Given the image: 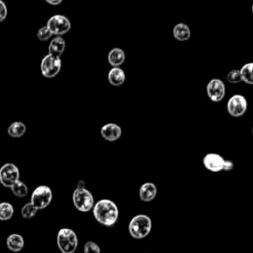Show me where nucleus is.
<instances>
[{
    "mask_svg": "<svg viewBox=\"0 0 253 253\" xmlns=\"http://www.w3.org/2000/svg\"><path fill=\"white\" fill-rule=\"evenodd\" d=\"M92 210L95 219L102 225L113 226L118 220L119 209L112 200H99Z\"/></svg>",
    "mask_w": 253,
    "mask_h": 253,
    "instance_id": "nucleus-1",
    "label": "nucleus"
},
{
    "mask_svg": "<svg viewBox=\"0 0 253 253\" xmlns=\"http://www.w3.org/2000/svg\"><path fill=\"white\" fill-rule=\"evenodd\" d=\"M152 227L151 219L146 214H137L133 216L128 223V232L131 237L135 239H142L146 237Z\"/></svg>",
    "mask_w": 253,
    "mask_h": 253,
    "instance_id": "nucleus-2",
    "label": "nucleus"
},
{
    "mask_svg": "<svg viewBox=\"0 0 253 253\" xmlns=\"http://www.w3.org/2000/svg\"><path fill=\"white\" fill-rule=\"evenodd\" d=\"M56 242L61 253H74L78 245V238L72 229L61 228L57 232Z\"/></svg>",
    "mask_w": 253,
    "mask_h": 253,
    "instance_id": "nucleus-3",
    "label": "nucleus"
},
{
    "mask_svg": "<svg viewBox=\"0 0 253 253\" xmlns=\"http://www.w3.org/2000/svg\"><path fill=\"white\" fill-rule=\"evenodd\" d=\"M72 202L74 207L82 212L91 211L95 205L92 193L85 189H75L72 194Z\"/></svg>",
    "mask_w": 253,
    "mask_h": 253,
    "instance_id": "nucleus-4",
    "label": "nucleus"
},
{
    "mask_svg": "<svg viewBox=\"0 0 253 253\" xmlns=\"http://www.w3.org/2000/svg\"><path fill=\"white\" fill-rule=\"evenodd\" d=\"M52 200V191L48 186H38L31 195V203L38 209L42 210L46 208Z\"/></svg>",
    "mask_w": 253,
    "mask_h": 253,
    "instance_id": "nucleus-5",
    "label": "nucleus"
},
{
    "mask_svg": "<svg viewBox=\"0 0 253 253\" xmlns=\"http://www.w3.org/2000/svg\"><path fill=\"white\" fill-rule=\"evenodd\" d=\"M20 180L19 168L11 162L5 163L0 168V183L6 187L11 188L15 183Z\"/></svg>",
    "mask_w": 253,
    "mask_h": 253,
    "instance_id": "nucleus-6",
    "label": "nucleus"
},
{
    "mask_svg": "<svg viewBox=\"0 0 253 253\" xmlns=\"http://www.w3.org/2000/svg\"><path fill=\"white\" fill-rule=\"evenodd\" d=\"M46 27L49 29L52 35H57L60 37L61 35L69 32V30L71 29V23L69 19L64 15L56 14L48 19Z\"/></svg>",
    "mask_w": 253,
    "mask_h": 253,
    "instance_id": "nucleus-7",
    "label": "nucleus"
},
{
    "mask_svg": "<svg viewBox=\"0 0 253 253\" xmlns=\"http://www.w3.org/2000/svg\"><path fill=\"white\" fill-rule=\"evenodd\" d=\"M40 68L44 77L52 78L56 76L61 69V58L47 54L42 58Z\"/></svg>",
    "mask_w": 253,
    "mask_h": 253,
    "instance_id": "nucleus-8",
    "label": "nucleus"
},
{
    "mask_svg": "<svg viewBox=\"0 0 253 253\" xmlns=\"http://www.w3.org/2000/svg\"><path fill=\"white\" fill-rule=\"evenodd\" d=\"M225 91V84L219 78L211 79L206 86L208 98L214 103L220 102L224 98Z\"/></svg>",
    "mask_w": 253,
    "mask_h": 253,
    "instance_id": "nucleus-9",
    "label": "nucleus"
},
{
    "mask_svg": "<svg viewBox=\"0 0 253 253\" xmlns=\"http://www.w3.org/2000/svg\"><path fill=\"white\" fill-rule=\"evenodd\" d=\"M226 109L230 116L240 117L244 115L247 110V100L244 96L235 94L228 99L226 103Z\"/></svg>",
    "mask_w": 253,
    "mask_h": 253,
    "instance_id": "nucleus-10",
    "label": "nucleus"
},
{
    "mask_svg": "<svg viewBox=\"0 0 253 253\" xmlns=\"http://www.w3.org/2000/svg\"><path fill=\"white\" fill-rule=\"evenodd\" d=\"M224 158L218 153L215 152H209L203 157V165L205 168L211 172L217 173L222 171L223 164H224Z\"/></svg>",
    "mask_w": 253,
    "mask_h": 253,
    "instance_id": "nucleus-11",
    "label": "nucleus"
},
{
    "mask_svg": "<svg viewBox=\"0 0 253 253\" xmlns=\"http://www.w3.org/2000/svg\"><path fill=\"white\" fill-rule=\"evenodd\" d=\"M101 135L102 137L110 142H114L118 140L122 135V128L118 124L108 123L105 124L101 127Z\"/></svg>",
    "mask_w": 253,
    "mask_h": 253,
    "instance_id": "nucleus-12",
    "label": "nucleus"
},
{
    "mask_svg": "<svg viewBox=\"0 0 253 253\" xmlns=\"http://www.w3.org/2000/svg\"><path fill=\"white\" fill-rule=\"evenodd\" d=\"M156 194H157V187L151 182L143 183L138 190V195L142 202H150L154 200V198L156 197Z\"/></svg>",
    "mask_w": 253,
    "mask_h": 253,
    "instance_id": "nucleus-13",
    "label": "nucleus"
},
{
    "mask_svg": "<svg viewBox=\"0 0 253 253\" xmlns=\"http://www.w3.org/2000/svg\"><path fill=\"white\" fill-rule=\"evenodd\" d=\"M65 41L62 37H55L51 40L48 45V54L60 58L65 50Z\"/></svg>",
    "mask_w": 253,
    "mask_h": 253,
    "instance_id": "nucleus-14",
    "label": "nucleus"
},
{
    "mask_svg": "<svg viewBox=\"0 0 253 253\" xmlns=\"http://www.w3.org/2000/svg\"><path fill=\"white\" fill-rule=\"evenodd\" d=\"M125 51L120 47H114L108 53V62L112 67H120L125 62Z\"/></svg>",
    "mask_w": 253,
    "mask_h": 253,
    "instance_id": "nucleus-15",
    "label": "nucleus"
},
{
    "mask_svg": "<svg viewBox=\"0 0 253 253\" xmlns=\"http://www.w3.org/2000/svg\"><path fill=\"white\" fill-rule=\"evenodd\" d=\"M126 80V74L121 67H112L108 72V81L115 87L121 86Z\"/></svg>",
    "mask_w": 253,
    "mask_h": 253,
    "instance_id": "nucleus-16",
    "label": "nucleus"
},
{
    "mask_svg": "<svg viewBox=\"0 0 253 253\" xmlns=\"http://www.w3.org/2000/svg\"><path fill=\"white\" fill-rule=\"evenodd\" d=\"M6 244L9 250L13 252H19L24 248L25 240L21 234L12 233L6 239Z\"/></svg>",
    "mask_w": 253,
    "mask_h": 253,
    "instance_id": "nucleus-17",
    "label": "nucleus"
},
{
    "mask_svg": "<svg viewBox=\"0 0 253 253\" xmlns=\"http://www.w3.org/2000/svg\"><path fill=\"white\" fill-rule=\"evenodd\" d=\"M173 36L179 42L188 41L191 37L190 27L185 23H178L173 28Z\"/></svg>",
    "mask_w": 253,
    "mask_h": 253,
    "instance_id": "nucleus-18",
    "label": "nucleus"
},
{
    "mask_svg": "<svg viewBox=\"0 0 253 253\" xmlns=\"http://www.w3.org/2000/svg\"><path fill=\"white\" fill-rule=\"evenodd\" d=\"M26 129H27L26 125H25L23 122L17 121V122H13V123L8 126L7 132H8V134H9L11 137L19 138V137H22V136L25 134Z\"/></svg>",
    "mask_w": 253,
    "mask_h": 253,
    "instance_id": "nucleus-19",
    "label": "nucleus"
},
{
    "mask_svg": "<svg viewBox=\"0 0 253 253\" xmlns=\"http://www.w3.org/2000/svg\"><path fill=\"white\" fill-rule=\"evenodd\" d=\"M241 75V81L253 85V62H247L239 69Z\"/></svg>",
    "mask_w": 253,
    "mask_h": 253,
    "instance_id": "nucleus-20",
    "label": "nucleus"
},
{
    "mask_svg": "<svg viewBox=\"0 0 253 253\" xmlns=\"http://www.w3.org/2000/svg\"><path fill=\"white\" fill-rule=\"evenodd\" d=\"M14 214V208L11 203L2 202L0 203V220L6 221L12 218Z\"/></svg>",
    "mask_w": 253,
    "mask_h": 253,
    "instance_id": "nucleus-21",
    "label": "nucleus"
},
{
    "mask_svg": "<svg viewBox=\"0 0 253 253\" xmlns=\"http://www.w3.org/2000/svg\"><path fill=\"white\" fill-rule=\"evenodd\" d=\"M10 189H11L12 193L16 197L24 198V197H26L28 195V187H27V185L24 182L20 181V180L17 183H15Z\"/></svg>",
    "mask_w": 253,
    "mask_h": 253,
    "instance_id": "nucleus-22",
    "label": "nucleus"
},
{
    "mask_svg": "<svg viewBox=\"0 0 253 253\" xmlns=\"http://www.w3.org/2000/svg\"><path fill=\"white\" fill-rule=\"evenodd\" d=\"M37 211H38V209L31 202H29L25 204L21 209V215L23 218L30 219L36 215Z\"/></svg>",
    "mask_w": 253,
    "mask_h": 253,
    "instance_id": "nucleus-23",
    "label": "nucleus"
},
{
    "mask_svg": "<svg viewBox=\"0 0 253 253\" xmlns=\"http://www.w3.org/2000/svg\"><path fill=\"white\" fill-rule=\"evenodd\" d=\"M52 37V33L49 31V29L46 26L41 27L37 32V38L40 41H47Z\"/></svg>",
    "mask_w": 253,
    "mask_h": 253,
    "instance_id": "nucleus-24",
    "label": "nucleus"
},
{
    "mask_svg": "<svg viewBox=\"0 0 253 253\" xmlns=\"http://www.w3.org/2000/svg\"><path fill=\"white\" fill-rule=\"evenodd\" d=\"M226 79L229 83H233V84L239 83L241 81V75H240L239 69L230 70L226 75Z\"/></svg>",
    "mask_w": 253,
    "mask_h": 253,
    "instance_id": "nucleus-25",
    "label": "nucleus"
},
{
    "mask_svg": "<svg viewBox=\"0 0 253 253\" xmlns=\"http://www.w3.org/2000/svg\"><path fill=\"white\" fill-rule=\"evenodd\" d=\"M84 253H101L100 246L94 241H87L84 244Z\"/></svg>",
    "mask_w": 253,
    "mask_h": 253,
    "instance_id": "nucleus-26",
    "label": "nucleus"
},
{
    "mask_svg": "<svg viewBox=\"0 0 253 253\" xmlns=\"http://www.w3.org/2000/svg\"><path fill=\"white\" fill-rule=\"evenodd\" d=\"M7 16H8V8L6 4L2 0H0V22L4 21Z\"/></svg>",
    "mask_w": 253,
    "mask_h": 253,
    "instance_id": "nucleus-27",
    "label": "nucleus"
},
{
    "mask_svg": "<svg viewBox=\"0 0 253 253\" xmlns=\"http://www.w3.org/2000/svg\"><path fill=\"white\" fill-rule=\"evenodd\" d=\"M234 168V163L232 160L230 159H225L224 160V164H223V169L222 171H225V172H229L231 170H233Z\"/></svg>",
    "mask_w": 253,
    "mask_h": 253,
    "instance_id": "nucleus-28",
    "label": "nucleus"
},
{
    "mask_svg": "<svg viewBox=\"0 0 253 253\" xmlns=\"http://www.w3.org/2000/svg\"><path fill=\"white\" fill-rule=\"evenodd\" d=\"M45 2L47 3V4H50V5H59L62 1L61 0H45Z\"/></svg>",
    "mask_w": 253,
    "mask_h": 253,
    "instance_id": "nucleus-29",
    "label": "nucleus"
},
{
    "mask_svg": "<svg viewBox=\"0 0 253 253\" xmlns=\"http://www.w3.org/2000/svg\"><path fill=\"white\" fill-rule=\"evenodd\" d=\"M85 182L80 180L77 182V185H76V189H85Z\"/></svg>",
    "mask_w": 253,
    "mask_h": 253,
    "instance_id": "nucleus-30",
    "label": "nucleus"
},
{
    "mask_svg": "<svg viewBox=\"0 0 253 253\" xmlns=\"http://www.w3.org/2000/svg\"><path fill=\"white\" fill-rule=\"evenodd\" d=\"M251 12H252V15H253V4H252V6H251Z\"/></svg>",
    "mask_w": 253,
    "mask_h": 253,
    "instance_id": "nucleus-31",
    "label": "nucleus"
},
{
    "mask_svg": "<svg viewBox=\"0 0 253 253\" xmlns=\"http://www.w3.org/2000/svg\"><path fill=\"white\" fill-rule=\"evenodd\" d=\"M252 134H253V126H252Z\"/></svg>",
    "mask_w": 253,
    "mask_h": 253,
    "instance_id": "nucleus-32",
    "label": "nucleus"
}]
</instances>
